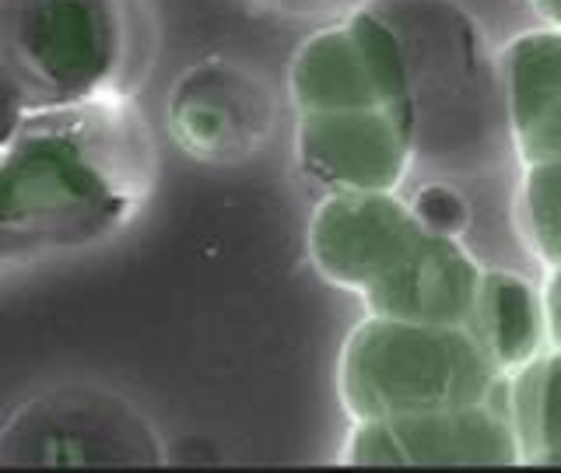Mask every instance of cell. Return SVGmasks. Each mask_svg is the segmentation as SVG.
Masks as SVG:
<instances>
[{"label": "cell", "instance_id": "obj_1", "mask_svg": "<svg viewBox=\"0 0 561 473\" xmlns=\"http://www.w3.org/2000/svg\"><path fill=\"white\" fill-rule=\"evenodd\" d=\"M154 137L134 95L32 105L0 145V274L78 256L145 210Z\"/></svg>", "mask_w": 561, "mask_h": 473}, {"label": "cell", "instance_id": "obj_2", "mask_svg": "<svg viewBox=\"0 0 561 473\" xmlns=\"http://www.w3.org/2000/svg\"><path fill=\"white\" fill-rule=\"evenodd\" d=\"M145 57L137 0H0V60L28 105L134 95Z\"/></svg>", "mask_w": 561, "mask_h": 473}, {"label": "cell", "instance_id": "obj_3", "mask_svg": "<svg viewBox=\"0 0 561 473\" xmlns=\"http://www.w3.org/2000/svg\"><path fill=\"white\" fill-rule=\"evenodd\" d=\"M337 393L351 420H397L505 400L508 376L470 326L365 315L341 347Z\"/></svg>", "mask_w": 561, "mask_h": 473}, {"label": "cell", "instance_id": "obj_4", "mask_svg": "<svg viewBox=\"0 0 561 473\" xmlns=\"http://www.w3.org/2000/svg\"><path fill=\"white\" fill-rule=\"evenodd\" d=\"M408 60L414 162L473 169L491 145V74L473 25L449 0H376Z\"/></svg>", "mask_w": 561, "mask_h": 473}, {"label": "cell", "instance_id": "obj_5", "mask_svg": "<svg viewBox=\"0 0 561 473\" xmlns=\"http://www.w3.org/2000/svg\"><path fill=\"white\" fill-rule=\"evenodd\" d=\"M295 113L386 109L414 134L408 60L397 32L376 8L323 25L291 60Z\"/></svg>", "mask_w": 561, "mask_h": 473}, {"label": "cell", "instance_id": "obj_6", "mask_svg": "<svg viewBox=\"0 0 561 473\" xmlns=\"http://www.w3.org/2000/svg\"><path fill=\"white\" fill-rule=\"evenodd\" d=\"M162 446L130 403L95 390H64L28 403L0 435L11 466H151Z\"/></svg>", "mask_w": 561, "mask_h": 473}, {"label": "cell", "instance_id": "obj_7", "mask_svg": "<svg viewBox=\"0 0 561 473\" xmlns=\"http://www.w3.org/2000/svg\"><path fill=\"white\" fill-rule=\"evenodd\" d=\"M425 235L400 193H323L309 218V259L327 285L365 305L408 267Z\"/></svg>", "mask_w": 561, "mask_h": 473}, {"label": "cell", "instance_id": "obj_8", "mask_svg": "<svg viewBox=\"0 0 561 473\" xmlns=\"http://www.w3.org/2000/svg\"><path fill=\"white\" fill-rule=\"evenodd\" d=\"M347 466H523L505 400L397 420H351Z\"/></svg>", "mask_w": 561, "mask_h": 473}, {"label": "cell", "instance_id": "obj_9", "mask_svg": "<svg viewBox=\"0 0 561 473\" xmlns=\"http://www.w3.org/2000/svg\"><path fill=\"white\" fill-rule=\"evenodd\" d=\"M295 162L323 193H397L414 165V134L386 109L298 113Z\"/></svg>", "mask_w": 561, "mask_h": 473}, {"label": "cell", "instance_id": "obj_10", "mask_svg": "<svg viewBox=\"0 0 561 473\" xmlns=\"http://www.w3.org/2000/svg\"><path fill=\"white\" fill-rule=\"evenodd\" d=\"M169 130L201 162H239L274 134V95L250 70L207 60L175 81Z\"/></svg>", "mask_w": 561, "mask_h": 473}, {"label": "cell", "instance_id": "obj_11", "mask_svg": "<svg viewBox=\"0 0 561 473\" xmlns=\"http://www.w3.org/2000/svg\"><path fill=\"white\" fill-rule=\"evenodd\" d=\"M470 333L488 350L502 376L519 372L551 347L543 291L513 270H484L478 302L470 312Z\"/></svg>", "mask_w": 561, "mask_h": 473}, {"label": "cell", "instance_id": "obj_12", "mask_svg": "<svg viewBox=\"0 0 561 473\" xmlns=\"http://www.w3.org/2000/svg\"><path fill=\"white\" fill-rule=\"evenodd\" d=\"M502 102L508 134L523 137L561 95V28H534L516 35L499 57Z\"/></svg>", "mask_w": 561, "mask_h": 473}, {"label": "cell", "instance_id": "obj_13", "mask_svg": "<svg viewBox=\"0 0 561 473\" xmlns=\"http://www.w3.org/2000/svg\"><path fill=\"white\" fill-rule=\"evenodd\" d=\"M508 417L519 438L523 466L561 463V347H548L508 376Z\"/></svg>", "mask_w": 561, "mask_h": 473}, {"label": "cell", "instance_id": "obj_14", "mask_svg": "<svg viewBox=\"0 0 561 473\" xmlns=\"http://www.w3.org/2000/svg\"><path fill=\"white\" fill-rule=\"evenodd\" d=\"M519 232L543 267L561 263V158L526 165L516 197Z\"/></svg>", "mask_w": 561, "mask_h": 473}, {"label": "cell", "instance_id": "obj_15", "mask_svg": "<svg viewBox=\"0 0 561 473\" xmlns=\"http://www.w3.org/2000/svg\"><path fill=\"white\" fill-rule=\"evenodd\" d=\"M408 204L417 215V221L425 224L428 232H435V235L463 239V232L470 228V207H467V200L453 186H446V183L421 186Z\"/></svg>", "mask_w": 561, "mask_h": 473}, {"label": "cell", "instance_id": "obj_16", "mask_svg": "<svg viewBox=\"0 0 561 473\" xmlns=\"http://www.w3.org/2000/svg\"><path fill=\"white\" fill-rule=\"evenodd\" d=\"M256 8L271 11L285 22H309V25H333L341 18L355 14L362 8H373L376 0H253Z\"/></svg>", "mask_w": 561, "mask_h": 473}, {"label": "cell", "instance_id": "obj_17", "mask_svg": "<svg viewBox=\"0 0 561 473\" xmlns=\"http://www.w3.org/2000/svg\"><path fill=\"white\" fill-rule=\"evenodd\" d=\"M516 151L523 158V165H534V162H551V158H561V95L543 113L530 130L523 137H516Z\"/></svg>", "mask_w": 561, "mask_h": 473}, {"label": "cell", "instance_id": "obj_18", "mask_svg": "<svg viewBox=\"0 0 561 473\" xmlns=\"http://www.w3.org/2000/svg\"><path fill=\"white\" fill-rule=\"evenodd\" d=\"M32 109L28 95L22 92V84L14 81V74L8 70V64L0 60V145L8 140V134L22 123V116Z\"/></svg>", "mask_w": 561, "mask_h": 473}, {"label": "cell", "instance_id": "obj_19", "mask_svg": "<svg viewBox=\"0 0 561 473\" xmlns=\"http://www.w3.org/2000/svg\"><path fill=\"white\" fill-rule=\"evenodd\" d=\"M543 309H548L551 347H561V263H558V267H551L548 285H543Z\"/></svg>", "mask_w": 561, "mask_h": 473}, {"label": "cell", "instance_id": "obj_20", "mask_svg": "<svg viewBox=\"0 0 561 473\" xmlns=\"http://www.w3.org/2000/svg\"><path fill=\"white\" fill-rule=\"evenodd\" d=\"M530 4L548 18L551 25H558L561 28V0H530Z\"/></svg>", "mask_w": 561, "mask_h": 473}]
</instances>
